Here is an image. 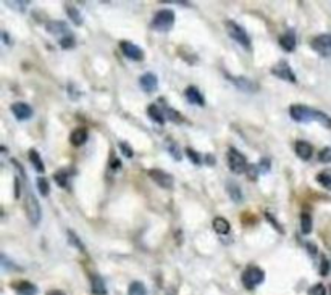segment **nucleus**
<instances>
[{"instance_id": "412c9836", "label": "nucleus", "mask_w": 331, "mask_h": 295, "mask_svg": "<svg viewBox=\"0 0 331 295\" xmlns=\"http://www.w3.org/2000/svg\"><path fill=\"white\" fill-rule=\"evenodd\" d=\"M29 161H31V165L34 166V170L38 171V173H41V175H42V173H45L44 163H42L41 155L36 150H29Z\"/></svg>"}, {"instance_id": "cd10ccee", "label": "nucleus", "mask_w": 331, "mask_h": 295, "mask_svg": "<svg viewBox=\"0 0 331 295\" xmlns=\"http://www.w3.org/2000/svg\"><path fill=\"white\" fill-rule=\"evenodd\" d=\"M54 177H55V181H57V184H59L60 187H66L68 186V175H66V171H57Z\"/></svg>"}, {"instance_id": "a878e982", "label": "nucleus", "mask_w": 331, "mask_h": 295, "mask_svg": "<svg viewBox=\"0 0 331 295\" xmlns=\"http://www.w3.org/2000/svg\"><path fill=\"white\" fill-rule=\"evenodd\" d=\"M128 294L129 295H147V289L143 282L139 281H134L129 284V289H128Z\"/></svg>"}, {"instance_id": "ea45409f", "label": "nucleus", "mask_w": 331, "mask_h": 295, "mask_svg": "<svg viewBox=\"0 0 331 295\" xmlns=\"http://www.w3.org/2000/svg\"><path fill=\"white\" fill-rule=\"evenodd\" d=\"M264 171V173H267L270 170V160L269 158H262V161H260V165H259V171Z\"/></svg>"}, {"instance_id": "a19ab883", "label": "nucleus", "mask_w": 331, "mask_h": 295, "mask_svg": "<svg viewBox=\"0 0 331 295\" xmlns=\"http://www.w3.org/2000/svg\"><path fill=\"white\" fill-rule=\"evenodd\" d=\"M267 219H269L270 223H273V226H275V228L278 229V233H283V229L280 228V226H278V223H276V221H275V218H273L270 213H267Z\"/></svg>"}, {"instance_id": "7c9ffc66", "label": "nucleus", "mask_w": 331, "mask_h": 295, "mask_svg": "<svg viewBox=\"0 0 331 295\" xmlns=\"http://www.w3.org/2000/svg\"><path fill=\"white\" fill-rule=\"evenodd\" d=\"M228 192H229V196L236 200V202H241L243 196H241V191H239V187L236 186V184H228Z\"/></svg>"}, {"instance_id": "ddd939ff", "label": "nucleus", "mask_w": 331, "mask_h": 295, "mask_svg": "<svg viewBox=\"0 0 331 295\" xmlns=\"http://www.w3.org/2000/svg\"><path fill=\"white\" fill-rule=\"evenodd\" d=\"M185 96L187 98L189 103H194V105H199V107H204L206 105V100H204V96L201 94L197 87L194 86H189L186 91H185Z\"/></svg>"}, {"instance_id": "aec40b11", "label": "nucleus", "mask_w": 331, "mask_h": 295, "mask_svg": "<svg viewBox=\"0 0 331 295\" xmlns=\"http://www.w3.org/2000/svg\"><path fill=\"white\" fill-rule=\"evenodd\" d=\"M91 281H92V292L94 294H96V295H105V294H107V287H105V282H103V279L101 276L94 275L91 277Z\"/></svg>"}, {"instance_id": "4c0bfd02", "label": "nucleus", "mask_w": 331, "mask_h": 295, "mask_svg": "<svg viewBox=\"0 0 331 295\" xmlns=\"http://www.w3.org/2000/svg\"><path fill=\"white\" fill-rule=\"evenodd\" d=\"M328 273H330V263H328L327 258H323V260H322V265H320V275H322V276H327Z\"/></svg>"}, {"instance_id": "4468645a", "label": "nucleus", "mask_w": 331, "mask_h": 295, "mask_svg": "<svg viewBox=\"0 0 331 295\" xmlns=\"http://www.w3.org/2000/svg\"><path fill=\"white\" fill-rule=\"evenodd\" d=\"M296 154H297V157L299 158H302V160H309V158L312 157V154H313V149H312V145L309 144V142H306V140H297L296 142Z\"/></svg>"}, {"instance_id": "473e14b6", "label": "nucleus", "mask_w": 331, "mask_h": 295, "mask_svg": "<svg viewBox=\"0 0 331 295\" xmlns=\"http://www.w3.org/2000/svg\"><path fill=\"white\" fill-rule=\"evenodd\" d=\"M318 160L322 163H330L331 161V147H325V149L320 152Z\"/></svg>"}, {"instance_id": "a211bd4d", "label": "nucleus", "mask_w": 331, "mask_h": 295, "mask_svg": "<svg viewBox=\"0 0 331 295\" xmlns=\"http://www.w3.org/2000/svg\"><path fill=\"white\" fill-rule=\"evenodd\" d=\"M147 115L152 121H155L157 124H164L165 123V113L162 112V108H159L157 105H149L147 108Z\"/></svg>"}, {"instance_id": "9d476101", "label": "nucleus", "mask_w": 331, "mask_h": 295, "mask_svg": "<svg viewBox=\"0 0 331 295\" xmlns=\"http://www.w3.org/2000/svg\"><path fill=\"white\" fill-rule=\"evenodd\" d=\"M149 176L154 179V181L159 184L160 187H164V189H171L173 184H175V179H173V176L168 175V173H165V171H162V170H150Z\"/></svg>"}, {"instance_id": "39448f33", "label": "nucleus", "mask_w": 331, "mask_h": 295, "mask_svg": "<svg viewBox=\"0 0 331 295\" xmlns=\"http://www.w3.org/2000/svg\"><path fill=\"white\" fill-rule=\"evenodd\" d=\"M225 26H227V33L231 39H234L239 45H243L244 49H250V39L244 28H241V26L238 23H234V21H227Z\"/></svg>"}, {"instance_id": "393cba45", "label": "nucleus", "mask_w": 331, "mask_h": 295, "mask_svg": "<svg viewBox=\"0 0 331 295\" xmlns=\"http://www.w3.org/2000/svg\"><path fill=\"white\" fill-rule=\"evenodd\" d=\"M317 181H318L320 186H323L325 189L331 191V170H325L322 173H318Z\"/></svg>"}, {"instance_id": "423d86ee", "label": "nucleus", "mask_w": 331, "mask_h": 295, "mask_svg": "<svg viewBox=\"0 0 331 295\" xmlns=\"http://www.w3.org/2000/svg\"><path fill=\"white\" fill-rule=\"evenodd\" d=\"M265 279V273L264 270H260V268L257 266H249L248 270L243 273V284L246 289H255L259 284L264 282Z\"/></svg>"}, {"instance_id": "20e7f679", "label": "nucleus", "mask_w": 331, "mask_h": 295, "mask_svg": "<svg viewBox=\"0 0 331 295\" xmlns=\"http://www.w3.org/2000/svg\"><path fill=\"white\" fill-rule=\"evenodd\" d=\"M227 161H228V166L229 170L236 173V175H243L244 171H248V160H246V157L238 152L236 149H229L228 154H227Z\"/></svg>"}, {"instance_id": "c85d7f7f", "label": "nucleus", "mask_w": 331, "mask_h": 295, "mask_svg": "<svg viewBox=\"0 0 331 295\" xmlns=\"http://www.w3.org/2000/svg\"><path fill=\"white\" fill-rule=\"evenodd\" d=\"M38 187H39V192L42 194V196H49V181H47L45 177H38Z\"/></svg>"}, {"instance_id": "6e6552de", "label": "nucleus", "mask_w": 331, "mask_h": 295, "mask_svg": "<svg viewBox=\"0 0 331 295\" xmlns=\"http://www.w3.org/2000/svg\"><path fill=\"white\" fill-rule=\"evenodd\" d=\"M271 73L280 79H285V81H290L292 84L296 82V76H294L291 66L288 65V61H285V60L278 61L276 65L271 68Z\"/></svg>"}, {"instance_id": "c9c22d12", "label": "nucleus", "mask_w": 331, "mask_h": 295, "mask_svg": "<svg viewBox=\"0 0 331 295\" xmlns=\"http://www.w3.org/2000/svg\"><path fill=\"white\" fill-rule=\"evenodd\" d=\"M186 154H187L189 158H191V161H192V163H196V165H201V157H199L197 152H194L192 149H187V150H186Z\"/></svg>"}, {"instance_id": "4be33fe9", "label": "nucleus", "mask_w": 331, "mask_h": 295, "mask_svg": "<svg viewBox=\"0 0 331 295\" xmlns=\"http://www.w3.org/2000/svg\"><path fill=\"white\" fill-rule=\"evenodd\" d=\"M231 81H233V84H236V86L241 87L246 92H254L257 89L254 86V82H250L249 79H246V78H231Z\"/></svg>"}, {"instance_id": "2f4dec72", "label": "nucleus", "mask_w": 331, "mask_h": 295, "mask_svg": "<svg viewBox=\"0 0 331 295\" xmlns=\"http://www.w3.org/2000/svg\"><path fill=\"white\" fill-rule=\"evenodd\" d=\"M309 295H327V287L323 284H315L313 287L309 289Z\"/></svg>"}, {"instance_id": "2eb2a0df", "label": "nucleus", "mask_w": 331, "mask_h": 295, "mask_svg": "<svg viewBox=\"0 0 331 295\" xmlns=\"http://www.w3.org/2000/svg\"><path fill=\"white\" fill-rule=\"evenodd\" d=\"M86 140H87V129L86 128H78V129L73 131L71 136H70V142L75 147H80L83 144H86Z\"/></svg>"}, {"instance_id": "f03ea898", "label": "nucleus", "mask_w": 331, "mask_h": 295, "mask_svg": "<svg viewBox=\"0 0 331 295\" xmlns=\"http://www.w3.org/2000/svg\"><path fill=\"white\" fill-rule=\"evenodd\" d=\"M175 24V13L171 10H160L155 13L154 20H152V28L159 33H166L170 31Z\"/></svg>"}, {"instance_id": "dca6fc26", "label": "nucleus", "mask_w": 331, "mask_h": 295, "mask_svg": "<svg viewBox=\"0 0 331 295\" xmlns=\"http://www.w3.org/2000/svg\"><path fill=\"white\" fill-rule=\"evenodd\" d=\"M280 45L286 52H292L294 50V47H296V34H294V31H288L285 36H281Z\"/></svg>"}, {"instance_id": "c756f323", "label": "nucleus", "mask_w": 331, "mask_h": 295, "mask_svg": "<svg viewBox=\"0 0 331 295\" xmlns=\"http://www.w3.org/2000/svg\"><path fill=\"white\" fill-rule=\"evenodd\" d=\"M168 152H170V154L173 155V158H175L176 161H180L181 160V150L178 149V145L175 144V142H168Z\"/></svg>"}, {"instance_id": "7ed1b4c3", "label": "nucleus", "mask_w": 331, "mask_h": 295, "mask_svg": "<svg viewBox=\"0 0 331 295\" xmlns=\"http://www.w3.org/2000/svg\"><path fill=\"white\" fill-rule=\"evenodd\" d=\"M24 208H26V215H28V219L31 221V224L33 226H38L41 223V205L38 202V198L33 192L26 194V200H24Z\"/></svg>"}, {"instance_id": "1a4fd4ad", "label": "nucleus", "mask_w": 331, "mask_h": 295, "mask_svg": "<svg viewBox=\"0 0 331 295\" xmlns=\"http://www.w3.org/2000/svg\"><path fill=\"white\" fill-rule=\"evenodd\" d=\"M120 49H122L123 55L126 57V59H129V60L139 61V60L144 59V52L141 50L136 44H133V42L123 40L122 44H120Z\"/></svg>"}, {"instance_id": "b1692460", "label": "nucleus", "mask_w": 331, "mask_h": 295, "mask_svg": "<svg viewBox=\"0 0 331 295\" xmlns=\"http://www.w3.org/2000/svg\"><path fill=\"white\" fill-rule=\"evenodd\" d=\"M301 231L302 234H310L312 231V216L307 212L301 213Z\"/></svg>"}, {"instance_id": "37998d69", "label": "nucleus", "mask_w": 331, "mask_h": 295, "mask_svg": "<svg viewBox=\"0 0 331 295\" xmlns=\"http://www.w3.org/2000/svg\"><path fill=\"white\" fill-rule=\"evenodd\" d=\"M328 295H331V286L328 287Z\"/></svg>"}, {"instance_id": "58836bf2", "label": "nucleus", "mask_w": 331, "mask_h": 295, "mask_svg": "<svg viewBox=\"0 0 331 295\" xmlns=\"http://www.w3.org/2000/svg\"><path fill=\"white\" fill-rule=\"evenodd\" d=\"M75 44V39H73V36H66V39H62V47L63 49H70Z\"/></svg>"}, {"instance_id": "f257e3e1", "label": "nucleus", "mask_w": 331, "mask_h": 295, "mask_svg": "<svg viewBox=\"0 0 331 295\" xmlns=\"http://www.w3.org/2000/svg\"><path fill=\"white\" fill-rule=\"evenodd\" d=\"M290 115L294 121L299 123H309V121H318L327 128H331V118L323 112H318L315 108H309L306 105H292L290 108Z\"/></svg>"}, {"instance_id": "f8f14e48", "label": "nucleus", "mask_w": 331, "mask_h": 295, "mask_svg": "<svg viewBox=\"0 0 331 295\" xmlns=\"http://www.w3.org/2000/svg\"><path fill=\"white\" fill-rule=\"evenodd\" d=\"M139 84H141V89L145 92H154L157 91V87H159V82H157V78L152 75V73H145L139 78Z\"/></svg>"}, {"instance_id": "f704fd0d", "label": "nucleus", "mask_w": 331, "mask_h": 295, "mask_svg": "<svg viewBox=\"0 0 331 295\" xmlns=\"http://www.w3.org/2000/svg\"><path fill=\"white\" fill-rule=\"evenodd\" d=\"M120 150L123 152V155L126 157V158H131L134 155V152H133V149H131V147L126 144V142H122V144H120Z\"/></svg>"}, {"instance_id": "bb28decb", "label": "nucleus", "mask_w": 331, "mask_h": 295, "mask_svg": "<svg viewBox=\"0 0 331 295\" xmlns=\"http://www.w3.org/2000/svg\"><path fill=\"white\" fill-rule=\"evenodd\" d=\"M164 113L166 115L168 121H173V123H181V121H183V117H181V115L178 113L175 108H171V107H165Z\"/></svg>"}, {"instance_id": "f3484780", "label": "nucleus", "mask_w": 331, "mask_h": 295, "mask_svg": "<svg viewBox=\"0 0 331 295\" xmlns=\"http://www.w3.org/2000/svg\"><path fill=\"white\" fill-rule=\"evenodd\" d=\"M15 289H17L18 295H36L38 294V287H36L33 282H28V281L18 282L17 286H15Z\"/></svg>"}, {"instance_id": "9b49d317", "label": "nucleus", "mask_w": 331, "mask_h": 295, "mask_svg": "<svg viewBox=\"0 0 331 295\" xmlns=\"http://www.w3.org/2000/svg\"><path fill=\"white\" fill-rule=\"evenodd\" d=\"M12 112L15 115V118L18 121H24V119H29L33 117V108L29 107L28 103H23V102H17L12 105Z\"/></svg>"}, {"instance_id": "5701e85b", "label": "nucleus", "mask_w": 331, "mask_h": 295, "mask_svg": "<svg viewBox=\"0 0 331 295\" xmlns=\"http://www.w3.org/2000/svg\"><path fill=\"white\" fill-rule=\"evenodd\" d=\"M213 229L217 231L218 234H222V236H225V234H228L229 233V229H231V226H229V223L225 218H215L213 219Z\"/></svg>"}, {"instance_id": "79ce46f5", "label": "nucleus", "mask_w": 331, "mask_h": 295, "mask_svg": "<svg viewBox=\"0 0 331 295\" xmlns=\"http://www.w3.org/2000/svg\"><path fill=\"white\" fill-rule=\"evenodd\" d=\"M47 295H65V294L60 292V291H50V292L47 294Z\"/></svg>"}, {"instance_id": "6ab92c4d", "label": "nucleus", "mask_w": 331, "mask_h": 295, "mask_svg": "<svg viewBox=\"0 0 331 295\" xmlns=\"http://www.w3.org/2000/svg\"><path fill=\"white\" fill-rule=\"evenodd\" d=\"M45 28L52 34H68V26L63 21H50V23H47Z\"/></svg>"}, {"instance_id": "72a5a7b5", "label": "nucleus", "mask_w": 331, "mask_h": 295, "mask_svg": "<svg viewBox=\"0 0 331 295\" xmlns=\"http://www.w3.org/2000/svg\"><path fill=\"white\" fill-rule=\"evenodd\" d=\"M68 15H70V18H71L73 21H75L76 24H81V23H83L81 15H80V12H76V8H73V7L68 8Z\"/></svg>"}, {"instance_id": "0eeeda50", "label": "nucleus", "mask_w": 331, "mask_h": 295, "mask_svg": "<svg viewBox=\"0 0 331 295\" xmlns=\"http://www.w3.org/2000/svg\"><path fill=\"white\" fill-rule=\"evenodd\" d=\"M312 49L322 57H331V34H320L313 38Z\"/></svg>"}, {"instance_id": "e433bc0d", "label": "nucleus", "mask_w": 331, "mask_h": 295, "mask_svg": "<svg viewBox=\"0 0 331 295\" xmlns=\"http://www.w3.org/2000/svg\"><path fill=\"white\" fill-rule=\"evenodd\" d=\"M68 234H70V240L73 242V245H75V247H78V249H80L81 252H84V245L81 244V240L78 239V237H76L75 234H73L71 231H68Z\"/></svg>"}]
</instances>
